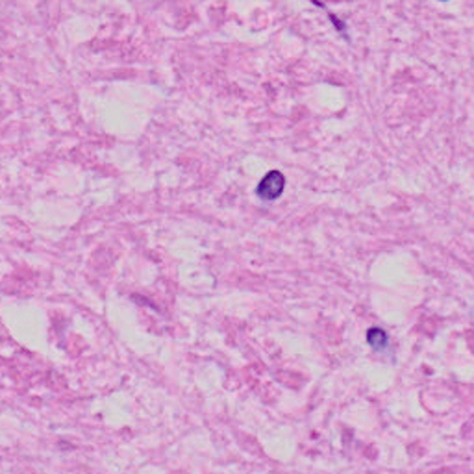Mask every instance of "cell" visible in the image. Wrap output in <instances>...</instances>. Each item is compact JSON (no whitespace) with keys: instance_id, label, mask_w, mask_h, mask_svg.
Segmentation results:
<instances>
[{"instance_id":"obj_1","label":"cell","mask_w":474,"mask_h":474,"mask_svg":"<svg viewBox=\"0 0 474 474\" xmlns=\"http://www.w3.org/2000/svg\"><path fill=\"white\" fill-rule=\"evenodd\" d=\"M284 189H285L284 174L280 171H271L267 172V174L261 178V182L258 184V187H256V195H258L263 202H273L278 201L280 196H282V193H284Z\"/></svg>"},{"instance_id":"obj_2","label":"cell","mask_w":474,"mask_h":474,"mask_svg":"<svg viewBox=\"0 0 474 474\" xmlns=\"http://www.w3.org/2000/svg\"><path fill=\"white\" fill-rule=\"evenodd\" d=\"M367 343L377 352H384V350L389 348V338H387V333L384 330H380V328H371L367 332Z\"/></svg>"}]
</instances>
